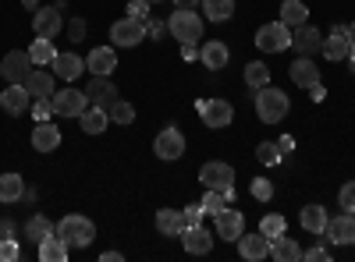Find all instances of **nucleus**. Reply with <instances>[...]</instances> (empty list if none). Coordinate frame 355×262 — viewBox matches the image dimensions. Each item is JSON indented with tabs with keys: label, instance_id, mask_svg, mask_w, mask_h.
<instances>
[{
	"label": "nucleus",
	"instance_id": "41",
	"mask_svg": "<svg viewBox=\"0 0 355 262\" xmlns=\"http://www.w3.org/2000/svg\"><path fill=\"white\" fill-rule=\"evenodd\" d=\"M338 206H341L345 213H352V216H355V181H348V185L338 191Z\"/></svg>",
	"mask_w": 355,
	"mask_h": 262
},
{
	"label": "nucleus",
	"instance_id": "30",
	"mask_svg": "<svg viewBox=\"0 0 355 262\" xmlns=\"http://www.w3.org/2000/svg\"><path fill=\"white\" fill-rule=\"evenodd\" d=\"M320 53L327 57V61H345V57L352 53V46H348V39L345 36H338V32H331L327 39L320 43Z\"/></svg>",
	"mask_w": 355,
	"mask_h": 262
},
{
	"label": "nucleus",
	"instance_id": "2",
	"mask_svg": "<svg viewBox=\"0 0 355 262\" xmlns=\"http://www.w3.org/2000/svg\"><path fill=\"white\" fill-rule=\"evenodd\" d=\"M288 96L281 89H274V85H263V89H256V113L263 124H281L288 118Z\"/></svg>",
	"mask_w": 355,
	"mask_h": 262
},
{
	"label": "nucleus",
	"instance_id": "8",
	"mask_svg": "<svg viewBox=\"0 0 355 262\" xmlns=\"http://www.w3.org/2000/svg\"><path fill=\"white\" fill-rule=\"evenodd\" d=\"M33 57H28V50H8L4 61H0V75L8 78V85H18L28 78V71H33Z\"/></svg>",
	"mask_w": 355,
	"mask_h": 262
},
{
	"label": "nucleus",
	"instance_id": "44",
	"mask_svg": "<svg viewBox=\"0 0 355 262\" xmlns=\"http://www.w3.org/2000/svg\"><path fill=\"white\" fill-rule=\"evenodd\" d=\"M21 252H18V245L11 241V238H0V259H4V262H15Z\"/></svg>",
	"mask_w": 355,
	"mask_h": 262
},
{
	"label": "nucleus",
	"instance_id": "10",
	"mask_svg": "<svg viewBox=\"0 0 355 262\" xmlns=\"http://www.w3.org/2000/svg\"><path fill=\"white\" fill-rule=\"evenodd\" d=\"M214 234L234 245V241H239V238L245 234V216H242L239 209H231V206H227V209H220V213L214 216Z\"/></svg>",
	"mask_w": 355,
	"mask_h": 262
},
{
	"label": "nucleus",
	"instance_id": "24",
	"mask_svg": "<svg viewBox=\"0 0 355 262\" xmlns=\"http://www.w3.org/2000/svg\"><path fill=\"white\" fill-rule=\"evenodd\" d=\"M82 71H85V61H82L78 53H57V57H53V75H57V78L75 82Z\"/></svg>",
	"mask_w": 355,
	"mask_h": 262
},
{
	"label": "nucleus",
	"instance_id": "43",
	"mask_svg": "<svg viewBox=\"0 0 355 262\" xmlns=\"http://www.w3.org/2000/svg\"><path fill=\"white\" fill-rule=\"evenodd\" d=\"M182 216H185V227H199L202 216H206V209L196 202V206H185V209H182Z\"/></svg>",
	"mask_w": 355,
	"mask_h": 262
},
{
	"label": "nucleus",
	"instance_id": "5",
	"mask_svg": "<svg viewBox=\"0 0 355 262\" xmlns=\"http://www.w3.org/2000/svg\"><path fill=\"white\" fill-rule=\"evenodd\" d=\"M256 46L263 53H281L291 46V28L284 21H270V25H263L259 32H256Z\"/></svg>",
	"mask_w": 355,
	"mask_h": 262
},
{
	"label": "nucleus",
	"instance_id": "37",
	"mask_svg": "<svg viewBox=\"0 0 355 262\" xmlns=\"http://www.w3.org/2000/svg\"><path fill=\"white\" fill-rule=\"evenodd\" d=\"M284 216H277V213H270V216H263V223H259V234L266 238V241H277L281 234H284Z\"/></svg>",
	"mask_w": 355,
	"mask_h": 262
},
{
	"label": "nucleus",
	"instance_id": "32",
	"mask_svg": "<svg viewBox=\"0 0 355 262\" xmlns=\"http://www.w3.org/2000/svg\"><path fill=\"white\" fill-rule=\"evenodd\" d=\"M25 195L21 174H0V202H18Z\"/></svg>",
	"mask_w": 355,
	"mask_h": 262
},
{
	"label": "nucleus",
	"instance_id": "1",
	"mask_svg": "<svg viewBox=\"0 0 355 262\" xmlns=\"http://www.w3.org/2000/svg\"><path fill=\"white\" fill-rule=\"evenodd\" d=\"M53 234L64 238L68 248H89L96 241V227H93V220L82 216V213H68L61 223H53Z\"/></svg>",
	"mask_w": 355,
	"mask_h": 262
},
{
	"label": "nucleus",
	"instance_id": "53",
	"mask_svg": "<svg viewBox=\"0 0 355 262\" xmlns=\"http://www.w3.org/2000/svg\"><path fill=\"white\" fill-rule=\"evenodd\" d=\"M309 96H313V103H323V100H327V93H323V82H320V85H313Z\"/></svg>",
	"mask_w": 355,
	"mask_h": 262
},
{
	"label": "nucleus",
	"instance_id": "54",
	"mask_svg": "<svg viewBox=\"0 0 355 262\" xmlns=\"http://www.w3.org/2000/svg\"><path fill=\"white\" fill-rule=\"evenodd\" d=\"M11 234H15V223L4 220V223H0V238H11Z\"/></svg>",
	"mask_w": 355,
	"mask_h": 262
},
{
	"label": "nucleus",
	"instance_id": "21",
	"mask_svg": "<svg viewBox=\"0 0 355 262\" xmlns=\"http://www.w3.org/2000/svg\"><path fill=\"white\" fill-rule=\"evenodd\" d=\"M78 124H82L85 135H103L107 124H110V113H107L103 106H93V103H89V106L78 113Z\"/></svg>",
	"mask_w": 355,
	"mask_h": 262
},
{
	"label": "nucleus",
	"instance_id": "35",
	"mask_svg": "<svg viewBox=\"0 0 355 262\" xmlns=\"http://www.w3.org/2000/svg\"><path fill=\"white\" fill-rule=\"evenodd\" d=\"M245 85H249V89H263V85H270V68H266L263 61L245 64Z\"/></svg>",
	"mask_w": 355,
	"mask_h": 262
},
{
	"label": "nucleus",
	"instance_id": "34",
	"mask_svg": "<svg viewBox=\"0 0 355 262\" xmlns=\"http://www.w3.org/2000/svg\"><path fill=\"white\" fill-rule=\"evenodd\" d=\"M28 57H33V64H53V57H57V50H53V39H46V36H36V43L28 46Z\"/></svg>",
	"mask_w": 355,
	"mask_h": 262
},
{
	"label": "nucleus",
	"instance_id": "28",
	"mask_svg": "<svg viewBox=\"0 0 355 262\" xmlns=\"http://www.w3.org/2000/svg\"><path fill=\"white\" fill-rule=\"evenodd\" d=\"M270 259H277V262H299L302 259V248H299V241H295V238L281 234L277 241H270Z\"/></svg>",
	"mask_w": 355,
	"mask_h": 262
},
{
	"label": "nucleus",
	"instance_id": "56",
	"mask_svg": "<svg viewBox=\"0 0 355 262\" xmlns=\"http://www.w3.org/2000/svg\"><path fill=\"white\" fill-rule=\"evenodd\" d=\"M348 57H352V71H355V50H352V53H348Z\"/></svg>",
	"mask_w": 355,
	"mask_h": 262
},
{
	"label": "nucleus",
	"instance_id": "45",
	"mask_svg": "<svg viewBox=\"0 0 355 262\" xmlns=\"http://www.w3.org/2000/svg\"><path fill=\"white\" fill-rule=\"evenodd\" d=\"M128 11H132V18H150V0H132V4H128Z\"/></svg>",
	"mask_w": 355,
	"mask_h": 262
},
{
	"label": "nucleus",
	"instance_id": "15",
	"mask_svg": "<svg viewBox=\"0 0 355 262\" xmlns=\"http://www.w3.org/2000/svg\"><path fill=\"white\" fill-rule=\"evenodd\" d=\"M182 245H185L189 255H210L214 234H210V230H206L202 223H199V227H185V230H182Z\"/></svg>",
	"mask_w": 355,
	"mask_h": 262
},
{
	"label": "nucleus",
	"instance_id": "14",
	"mask_svg": "<svg viewBox=\"0 0 355 262\" xmlns=\"http://www.w3.org/2000/svg\"><path fill=\"white\" fill-rule=\"evenodd\" d=\"M323 238H327L331 245H355V216L352 213H341V216L327 220Z\"/></svg>",
	"mask_w": 355,
	"mask_h": 262
},
{
	"label": "nucleus",
	"instance_id": "51",
	"mask_svg": "<svg viewBox=\"0 0 355 262\" xmlns=\"http://www.w3.org/2000/svg\"><path fill=\"white\" fill-rule=\"evenodd\" d=\"M146 28H150V36H153V39H160V36L167 32V25H160V21H150Z\"/></svg>",
	"mask_w": 355,
	"mask_h": 262
},
{
	"label": "nucleus",
	"instance_id": "39",
	"mask_svg": "<svg viewBox=\"0 0 355 262\" xmlns=\"http://www.w3.org/2000/svg\"><path fill=\"white\" fill-rule=\"evenodd\" d=\"M107 113H110V121H114V124H121V128L135 121V106H132V103H125V100H117Z\"/></svg>",
	"mask_w": 355,
	"mask_h": 262
},
{
	"label": "nucleus",
	"instance_id": "3",
	"mask_svg": "<svg viewBox=\"0 0 355 262\" xmlns=\"http://www.w3.org/2000/svg\"><path fill=\"white\" fill-rule=\"evenodd\" d=\"M167 32L178 39V43H199L202 39V15L196 11H171L167 18Z\"/></svg>",
	"mask_w": 355,
	"mask_h": 262
},
{
	"label": "nucleus",
	"instance_id": "22",
	"mask_svg": "<svg viewBox=\"0 0 355 262\" xmlns=\"http://www.w3.org/2000/svg\"><path fill=\"white\" fill-rule=\"evenodd\" d=\"M227 57H231V50H227V43H220V39H210V43H206V46L199 50L202 68H210V71L227 68Z\"/></svg>",
	"mask_w": 355,
	"mask_h": 262
},
{
	"label": "nucleus",
	"instance_id": "19",
	"mask_svg": "<svg viewBox=\"0 0 355 262\" xmlns=\"http://www.w3.org/2000/svg\"><path fill=\"white\" fill-rule=\"evenodd\" d=\"M57 145H61V128L50 124V121H36V128H33V149L36 153H53Z\"/></svg>",
	"mask_w": 355,
	"mask_h": 262
},
{
	"label": "nucleus",
	"instance_id": "52",
	"mask_svg": "<svg viewBox=\"0 0 355 262\" xmlns=\"http://www.w3.org/2000/svg\"><path fill=\"white\" fill-rule=\"evenodd\" d=\"M174 8H178V11H196L199 0H174Z\"/></svg>",
	"mask_w": 355,
	"mask_h": 262
},
{
	"label": "nucleus",
	"instance_id": "38",
	"mask_svg": "<svg viewBox=\"0 0 355 262\" xmlns=\"http://www.w3.org/2000/svg\"><path fill=\"white\" fill-rule=\"evenodd\" d=\"M199 206L206 209V216H217L220 209H227V206H231V202L224 198V191H217V188H206V198L199 202Z\"/></svg>",
	"mask_w": 355,
	"mask_h": 262
},
{
	"label": "nucleus",
	"instance_id": "36",
	"mask_svg": "<svg viewBox=\"0 0 355 262\" xmlns=\"http://www.w3.org/2000/svg\"><path fill=\"white\" fill-rule=\"evenodd\" d=\"M25 234L33 238V245H40L43 238H50V234H53V223H50L46 216H33V220L25 223Z\"/></svg>",
	"mask_w": 355,
	"mask_h": 262
},
{
	"label": "nucleus",
	"instance_id": "17",
	"mask_svg": "<svg viewBox=\"0 0 355 262\" xmlns=\"http://www.w3.org/2000/svg\"><path fill=\"white\" fill-rule=\"evenodd\" d=\"M234 245H239V255H242L245 262H263V259H270V241H266L263 234H242Z\"/></svg>",
	"mask_w": 355,
	"mask_h": 262
},
{
	"label": "nucleus",
	"instance_id": "55",
	"mask_svg": "<svg viewBox=\"0 0 355 262\" xmlns=\"http://www.w3.org/2000/svg\"><path fill=\"white\" fill-rule=\"evenodd\" d=\"M345 39H348V46H352V50H355V21H352V25H348V28H345Z\"/></svg>",
	"mask_w": 355,
	"mask_h": 262
},
{
	"label": "nucleus",
	"instance_id": "26",
	"mask_svg": "<svg viewBox=\"0 0 355 262\" xmlns=\"http://www.w3.org/2000/svg\"><path fill=\"white\" fill-rule=\"evenodd\" d=\"M157 230L164 238H182V230H185V216L182 209H157Z\"/></svg>",
	"mask_w": 355,
	"mask_h": 262
},
{
	"label": "nucleus",
	"instance_id": "13",
	"mask_svg": "<svg viewBox=\"0 0 355 262\" xmlns=\"http://www.w3.org/2000/svg\"><path fill=\"white\" fill-rule=\"evenodd\" d=\"M33 28H36V36H61V28H64V18H61V8H36L33 11Z\"/></svg>",
	"mask_w": 355,
	"mask_h": 262
},
{
	"label": "nucleus",
	"instance_id": "12",
	"mask_svg": "<svg viewBox=\"0 0 355 262\" xmlns=\"http://www.w3.org/2000/svg\"><path fill=\"white\" fill-rule=\"evenodd\" d=\"M85 96H89V103L93 106H103V110H110L117 100V89H114V82H110V75H93L89 78V89H85Z\"/></svg>",
	"mask_w": 355,
	"mask_h": 262
},
{
	"label": "nucleus",
	"instance_id": "27",
	"mask_svg": "<svg viewBox=\"0 0 355 262\" xmlns=\"http://www.w3.org/2000/svg\"><path fill=\"white\" fill-rule=\"evenodd\" d=\"M68 245H64V238H57V234H50V238H43L40 245H36V255H40V262H64L68 259Z\"/></svg>",
	"mask_w": 355,
	"mask_h": 262
},
{
	"label": "nucleus",
	"instance_id": "50",
	"mask_svg": "<svg viewBox=\"0 0 355 262\" xmlns=\"http://www.w3.org/2000/svg\"><path fill=\"white\" fill-rule=\"evenodd\" d=\"M277 145H281V153H295V138H291V135H281Z\"/></svg>",
	"mask_w": 355,
	"mask_h": 262
},
{
	"label": "nucleus",
	"instance_id": "47",
	"mask_svg": "<svg viewBox=\"0 0 355 262\" xmlns=\"http://www.w3.org/2000/svg\"><path fill=\"white\" fill-rule=\"evenodd\" d=\"M302 259H309V262H327L331 259V252L323 248V245H316V248H309V252H302Z\"/></svg>",
	"mask_w": 355,
	"mask_h": 262
},
{
	"label": "nucleus",
	"instance_id": "7",
	"mask_svg": "<svg viewBox=\"0 0 355 262\" xmlns=\"http://www.w3.org/2000/svg\"><path fill=\"white\" fill-rule=\"evenodd\" d=\"M199 185H202V188H217V191L231 188V185H234V167L224 163V160L202 163V167H199Z\"/></svg>",
	"mask_w": 355,
	"mask_h": 262
},
{
	"label": "nucleus",
	"instance_id": "16",
	"mask_svg": "<svg viewBox=\"0 0 355 262\" xmlns=\"http://www.w3.org/2000/svg\"><path fill=\"white\" fill-rule=\"evenodd\" d=\"M288 75H291V82L299 85V89H313V85H320V68L313 64V57H299V61H291V68H288Z\"/></svg>",
	"mask_w": 355,
	"mask_h": 262
},
{
	"label": "nucleus",
	"instance_id": "40",
	"mask_svg": "<svg viewBox=\"0 0 355 262\" xmlns=\"http://www.w3.org/2000/svg\"><path fill=\"white\" fill-rule=\"evenodd\" d=\"M256 156H259V163H266V167H277V163L284 160V153H281L277 142H263L259 149H256Z\"/></svg>",
	"mask_w": 355,
	"mask_h": 262
},
{
	"label": "nucleus",
	"instance_id": "46",
	"mask_svg": "<svg viewBox=\"0 0 355 262\" xmlns=\"http://www.w3.org/2000/svg\"><path fill=\"white\" fill-rule=\"evenodd\" d=\"M50 113H53L50 100H36V106H33V118H36V121H50Z\"/></svg>",
	"mask_w": 355,
	"mask_h": 262
},
{
	"label": "nucleus",
	"instance_id": "11",
	"mask_svg": "<svg viewBox=\"0 0 355 262\" xmlns=\"http://www.w3.org/2000/svg\"><path fill=\"white\" fill-rule=\"evenodd\" d=\"M153 153L160 156V160H182L185 156V135L178 131V128H164L160 135H157V142H153Z\"/></svg>",
	"mask_w": 355,
	"mask_h": 262
},
{
	"label": "nucleus",
	"instance_id": "9",
	"mask_svg": "<svg viewBox=\"0 0 355 262\" xmlns=\"http://www.w3.org/2000/svg\"><path fill=\"white\" fill-rule=\"evenodd\" d=\"M50 106H53L57 118H78V113L89 106V96L68 85V89H61V93H53V96H50Z\"/></svg>",
	"mask_w": 355,
	"mask_h": 262
},
{
	"label": "nucleus",
	"instance_id": "49",
	"mask_svg": "<svg viewBox=\"0 0 355 262\" xmlns=\"http://www.w3.org/2000/svg\"><path fill=\"white\" fill-rule=\"evenodd\" d=\"M182 57H185V61H196V57H199V43H182Z\"/></svg>",
	"mask_w": 355,
	"mask_h": 262
},
{
	"label": "nucleus",
	"instance_id": "33",
	"mask_svg": "<svg viewBox=\"0 0 355 262\" xmlns=\"http://www.w3.org/2000/svg\"><path fill=\"white\" fill-rule=\"evenodd\" d=\"M202 11H206V21H227L234 15V0H199Z\"/></svg>",
	"mask_w": 355,
	"mask_h": 262
},
{
	"label": "nucleus",
	"instance_id": "4",
	"mask_svg": "<svg viewBox=\"0 0 355 262\" xmlns=\"http://www.w3.org/2000/svg\"><path fill=\"white\" fill-rule=\"evenodd\" d=\"M146 39V21L142 18H121V21H114L110 25V43L114 46H125V50H132V46H139Z\"/></svg>",
	"mask_w": 355,
	"mask_h": 262
},
{
	"label": "nucleus",
	"instance_id": "29",
	"mask_svg": "<svg viewBox=\"0 0 355 262\" xmlns=\"http://www.w3.org/2000/svg\"><path fill=\"white\" fill-rule=\"evenodd\" d=\"M281 21L288 28H299V25L309 21V8L302 4V0H284V4H281Z\"/></svg>",
	"mask_w": 355,
	"mask_h": 262
},
{
	"label": "nucleus",
	"instance_id": "20",
	"mask_svg": "<svg viewBox=\"0 0 355 262\" xmlns=\"http://www.w3.org/2000/svg\"><path fill=\"white\" fill-rule=\"evenodd\" d=\"M85 68H89V75H110L117 68L114 46H93V53L85 57Z\"/></svg>",
	"mask_w": 355,
	"mask_h": 262
},
{
	"label": "nucleus",
	"instance_id": "25",
	"mask_svg": "<svg viewBox=\"0 0 355 262\" xmlns=\"http://www.w3.org/2000/svg\"><path fill=\"white\" fill-rule=\"evenodd\" d=\"M25 85V89H28V96H33V100H50L57 89H53V75H46V71H28V78L21 82Z\"/></svg>",
	"mask_w": 355,
	"mask_h": 262
},
{
	"label": "nucleus",
	"instance_id": "6",
	"mask_svg": "<svg viewBox=\"0 0 355 262\" xmlns=\"http://www.w3.org/2000/svg\"><path fill=\"white\" fill-rule=\"evenodd\" d=\"M196 110H199V118H202L206 128H227L234 121V106L227 100H199Z\"/></svg>",
	"mask_w": 355,
	"mask_h": 262
},
{
	"label": "nucleus",
	"instance_id": "57",
	"mask_svg": "<svg viewBox=\"0 0 355 262\" xmlns=\"http://www.w3.org/2000/svg\"><path fill=\"white\" fill-rule=\"evenodd\" d=\"M150 4H157V0H150Z\"/></svg>",
	"mask_w": 355,
	"mask_h": 262
},
{
	"label": "nucleus",
	"instance_id": "31",
	"mask_svg": "<svg viewBox=\"0 0 355 262\" xmlns=\"http://www.w3.org/2000/svg\"><path fill=\"white\" fill-rule=\"evenodd\" d=\"M299 220H302V227L309 230V234H323V230H327V220H331V216H327V209H323V206H306Z\"/></svg>",
	"mask_w": 355,
	"mask_h": 262
},
{
	"label": "nucleus",
	"instance_id": "48",
	"mask_svg": "<svg viewBox=\"0 0 355 262\" xmlns=\"http://www.w3.org/2000/svg\"><path fill=\"white\" fill-rule=\"evenodd\" d=\"M68 36H71L75 43H78V39H85V21H82V18H75V21L68 25Z\"/></svg>",
	"mask_w": 355,
	"mask_h": 262
},
{
	"label": "nucleus",
	"instance_id": "42",
	"mask_svg": "<svg viewBox=\"0 0 355 262\" xmlns=\"http://www.w3.org/2000/svg\"><path fill=\"white\" fill-rule=\"evenodd\" d=\"M252 198H259V202H270V198H274V185L266 181V178H256V181H252Z\"/></svg>",
	"mask_w": 355,
	"mask_h": 262
},
{
	"label": "nucleus",
	"instance_id": "23",
	"mask_svg": "<svg viewBox=\"0 0 355 262\" xmlns=\"http://www.w3.org/2000/svg\"><path fill=\"white\" fill-rule=\"evenodd\" d=\"M320 43H323V36H320V28H313V25H299V28H291V46L299 50V53H316L320 50Z\"/></svg>",
	"mask_w": 355,
	"mask_h": 262
},
{
	"label": "nucleus",
	"instance_id": "18",
	"mask_svg": "<svg viewBox=\"0 0 355 262\" xmlns=\"http://www.w3.org/2000/svg\"><path fill=\"white\" fill-rule=\"evenodd\" d=\"M0 106H4L11 118H18V113H25L28 106H33V96H28V89L18 82V85H8V89L0 93Z\"/></svg>",
	"mask_w": 355,
	"mask_h": 262
}]
</instances>
